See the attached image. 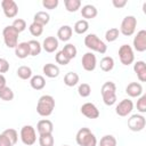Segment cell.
Masks as SVG:
<instances>
[{
    "label": "cell",
    "instance_id": "1",
    "mask_svg": "<svg viewBox=\"0 0 146 146\" xmlns=\"http://www.w3.org/2000/svg\"><path fill=\"white\" fill-rule=\"evenodd\" d=\"M55 110V99L50 95H42L36 104V113L40 116H49Z\"/></svg>",
    "mask_w": 146,
    "mask_h": 146
},
{
    "label": "cell",
    "instance_id": "2",
    "mask_svg": "<svg viewBox=\"0 0 146 146\" xmlns=\"http://www.w3.org/2000/svg\"><path fill=\"white\" fill-rule=\"evenodd\" d=\"M103 102L107 106H112L116 103V86L112 81H107L102 86L100 89Z\"/></svg>",
    "mask_w": 146,
    "mask_h": 146
},
{
    "label": "cell",
    "instance_id": "3",
    "mask_svg": "<svg viewBox=\"0 0 146 146\" xmlns=\"http://www.w3.org/2000/svg\"><path fill=\"white\" fill-rule=\"evenodd\" d=\"M75 141L79 146H96L97 138L89 128H81L75 136Z\"/></svg>",
    "mask_w": 146,
    "mask_h": 146
},
{
    "label": "cell",
    "instance_id": "4",
    "mask_svg": "<svg viewBox=\"0 0 146 146\" xmlns=\"http://www.w3.org/2000/svg\"><path fill=\"white\" fill-rule=\"evenodd\" d=\"M84 46L88 49H90L91 51H96V52H99V54H105L106 50H107L106 43L103 40H100L94 33L87 34L84 36Z\"/></svg>",
    "mask_w": 146,
    "mask_h": 146
},
{
    "label": "cell",
    "instance_id": "5",
    "mask_svg": "<svg viewBox=\"0 0 146 146\" xmlns=\"http://www.w3.org/2000/svg\"><path fill=\"white\" fill-rule=\"evenodd\" d=\"M136 27H137V18L135 16H132V15H129V16H125L122 19L119 31L124 36H130V35H132L135 33Z\"/></svg>",
    "mask_w": 146,
    "mask_h": 146
},
{
    "label": "cell",
    "instance_id": "6",
    "mask_svg": "<svg viewBox=\"0 0 146 146\" xmlns=\"http://www.w3.org/2000/svg\"><path fill=\"white\" fill-rule=\"evenodd\" d=\"M18 35H19V33L11 25L6 26L2 31L3 42L8 48H14L15 49V47L18 44Z\"/></svg>",
    "mask_w": 146,
    "mask_h": 146
},
{
    "label": "cell",
    "instance_id": "7",
    "mask_svg": "<svg viewBox=\"0 0 146 146\" xmlns=\"http://www.w3.org/2000/svg\"><path fill=\"white\" fill-rule=\"evenodd\" d=\"M19 136H21V140L24 145L26 146H32L35 141H36V132H35V129L30 125V124H25L22 127L21 129V132H19Z\"/></svg>",
    "mask_w": 146,
    "mask_h": 146
},
{
    "label": "cell",
    "instance_id": "8",
    "mask_svg": "<svg viewBox=\"0 0 146 146\" xmlns=\"http://www.w3.org/2000/svg\"><path fill=\"white\" fill-rule=\"evenodd\" d=\"M119 58H120L121 64L125 66L132 64L135 60V54H133L132 47L129 44H122L119 48Z\"/></svg>",
    "mask_w": 146,
    "mask_h": 146
},
{
    "label": "cell",
    "instance_id": "9",
    "mask_svg": "<svg viewBox=\"0 0 146 146\" xmlns=\"http://www.w3.org/2000/svg\"><path fill=\"white\" fill-rule=\"evenodd\" d=\"M146 125V119L141 114H133L128 119V128L131 131H141Z\"/></svg>",
    "mask_w": 146,
    "mask_h": 146
},
{
    "label": "cell",
    "instance_id": "10",
    "mask_svg": "<svg viewBox=\"0 0 146 146\" xmlns=\"http://www.w3.org/2000/svg\"><path fill=\"white\" fill-rule=\"evenodd\" d=\"M1 8L5 16L8 18H14L18 14V6L14 0H2Z\"/></svg>",
    "mask_w": 146,
    "mask_h": 146
},
{
    "label": "cell",
    "instance_id": "11",
    "mask_svg": "<svg viewBox=\"0 0 146 146\" xmlns=\"http://www.w3.org/2000/svg\"><path fill=\"white\" fill-rule=\"evenodd\" d=\"M133 110V103L131 99L125 98L122 99L115 107V113L119 116H128Z\"/></svg>",
    "mask_w": 146,
    "mask_h": 146
},
{
    "label": "cell",
    "instance_id": "12",
    "mask_svg": "<svg viewBox=\"0 0 146 146\" xmlns=\"http://www.w3.org/2000/svg\"><path fill=\"white\" fill-rule=\"evenodd\" d=\"M132 44H133V49L138 52H144L146 50V31L145 30H140L137 32L136 36L133 38Z\"/></svg>",
    "mask_w": 146,
    "mask_h": 146
},
{
    "label": "cell",
    "instance_id": "13",
    "mask_svg": "<svg viewBox=\"0 0 146 146\" xmlns=\"http://www.w3.org/2000/svg\"><path fill=\"white\" fill-rule=\"evenodd\" d=\"M81 64L83 70H86L87 72H92L97 66V58L91 51H88L82 56Z\"/></svg>",
    "mask_w": 146,
    "mask_h": 146
},
{
    "label": "cell",
    "instance_id": "14",
    "mask_svg": "<svg viewBox=\"0 0 146 146\" xmlns=\"http://www.w3.org/2000/svg\"><path fill=\"white\" fill-rule=\"evenodd\" d=\"M80 111L88 119H98L99 117V114H100L99 113V110L97 108V106L95 104H92V103H89V102L88 103H84L81 106Z\"/></svg>",
    "mask_w": 146,
    "mask_h": 146
},
{
    "label": "cell",
    "instance_id": "15",
    "mask_svg": "<svg viewBox=\"0 0 146 146\" xmlns=\"http://www.w3.org/2000/svg\"><path fill=\"white\" fill-rule=\"evenodd\" d=\"M125 94L129 97H140L143 95V86L139 82H130L127 87H125Z\"/></svg>",
    "mask_w": 146,
    "mask_h": 146
},
{
    "label": "cell",
    "instance_id": "16",
    "mask_svg": "<svg viewBox=\"0 0 146 146\" xmlns=\"http://www.w3.org/2000/svg\"><path fill=\"white\" fill-rule=\"evenodd\" d=\"M36 130H38L39 135H49V133H52L54 124H52V122L50 120L43 119V120H40L38 122Z\"/></svg>",
    "mask_w": 146,
    "mask_h": 146
},
{
    "label": "cell",
    "instance_id": "17",
    "mask_svg": "<svg viewBox=\"0 0 146 146\" xmlns=\"http://www.w3.org/2000/svg\"><path fill=\"white\" fill-rule=\"evenodd\" d=\"M133 71L140 82L146 81V63L144 60H137L133 64Z\"/></svg>",
    "mask_w": 146,
    "mask_h": 146
},
{
    "label": "cell",
    "instance_id": "18",
    "mask_svg": "<svg viewBox=\"0 0 146 146\" xmlns=\"http://www.w3.org/2000/svg\"><path fill=\"white\" fill-rule=\"evenodd\" d=\"M42 48L47 52H54L58 48V39L55 36H47L42 42Z\"/></svg>",
    "mask_w": 146,
    "mask_h": 146
},
{
    "label": "cell",
    "instance_id": "19",
    "mask_svg": "<svg viewBox=\"0 0 146 146\" xmlns=\"http://www.w3.org/2000/svg\"><path fill=\"white\" fill-rule=\"evenodd\" d=\"M72 34H73V29L70 26V25H63L58 29L57 31V36H58V40L63 41V42H66L68 41L71 38H72Z\"/></svg>",
    "mask_w": 146,
    "mask_h": 146
},
{
    "label": "cell",
    "instance_id": "20",
    "mask_svg": "<svg viewBox=\"0 0 146 146\" xmlns=\"http://www.w3.org/2000/svg\"><path fill=\"white\" fill-rule=\"evenodd\" d=\"M42 72L43 74L47 76V78H57L59 75V67L56 65V64H51V63H48V64H44L43 67H42Z\"/></svg>",
    "mask_w": 146,
    "mask_h": 146
},
{
    "label": "cell",
    "instance_id": "21",
    "mask_svg": "<svg viewBox=\"0 0 146 146\" xmlns=\"http://www.w3.org/2000/svg\"><path fill=\"white\" fill-rule=\"evenodd\" d=\"M97 14H98V10H97V8L95 7V6H92V5H86V6H83L82 7V9H81V15H82V17L87 21V19H92V18H95L96 16H97Z\"/></svg>",
    "mask_w": 146,
    "mask_h": 146
},
{
    "label": "cell",
    "instance_id": "22",
    "mask_svg": "<svg viewBox=\"0 0 146 146\" xmlns=\"http://www.w3.org/2000/svg\"><path fill=\"white\" fill-rule=\"evenodd\" d=\"M15 55L21 59H24L27 56H30V49H29L27 42H19L15 47Z\"/></svg>",
    "mask_w": 146,
    "mask_h": 146
},
{
    "label": "cell",
    "instance_id": "23",
    "mask_svg": "<svg viewBox=\"0 0 146 146\" xmlns=\"http://www.w3.org/2000/svg\"><path fill=\"white\" fill-rule=\"evenodd\" d=\"M30 84L34 90H41L46 87V80L42 75H33L30 79Z\"/></svg>",
    "mask_w": 146,
    "mask_h": 146
},
{
    "label": "cell",
    "instance_id": "24",
    "mask_svg": "<svg viewBox=\"0 0 146 146\" xmlns=\"http://www.w3.org/2000/svg\"><path fill=\"white\" fill-rule=\"evenodd\" d=\"M49 21H50V16H49V14L46 13V11H43V10L36 11V13L34 14L33 22H35V23H38V24H40V25H42V26L47 25V24L49 23Z\"/></svg>",
    "mask_w": 146,
    "mask_h": 146
},
{
    "label": "cell",
    "instance_id": "25",
    "mask_svg": "<svg viewBox=\"0 0 146 146\" xmlns=\"http://www.w3.org/2000/svg\"><path fill=\"white\" fill-rule=\"evenodd\" d=\"M16 73H17V76L22 80H29L32 78V68L30 66H26V65L19 66L17 68Z\"/></svg>",
    "mask_w": 146,
    "mask_h": 146
},
{
    "label": "cell",
    "instance_id": "26",
    "mask_svg": "<svg viewBox=\"0 0 146 146\" xmlns=\"http://www.w3.org/2000/svg\"><path fill=\"white\" fill-rule=\"evenodd\" d=\"M100 68H102V71H104V72H110V71H112L113 70V67H114V59H113V57H111V56H105V57H103L102 59H100Z\"/></svg>",
    "mask_w": 146,
    "mask_h": 146
},
{
    "label": "cell",
    "instance_id": "27",
    "mask_svg": "<svg viewBox=\"0 0 146 146\" xmlns=\"http://www.w3.org/2000/svg\"><path fill=\"white\" fill-rule=\"evenodd\" d=\"M79 82V75L75 72H68L64 76V83L67 87H74Z\"/></svg>",
    "mask_w": 146,
    "mask_h": 146
},
{
    "label": "cell",
    "instance_id": "28",
    "mask_svg": "<svg viewBox=\"0 0 146 146\" xmlns=\"http://www.w3.org/2000/svg\"><path fill=\"white\" fill-rule=\"evenodd\" d=\"M29 44V49H30V56H38L40 55L41 50H42V46L39 41L36 40H30L27 41Z\"/></svg>",
    "mask_w": 146,
    "mask_h": 146
},
{
    "label": "cell",
    "instance_id": "29",
    "mask_svg": "<svg viewBox=\"0 0 146 146\" xmlns=\"http://www.w3.org/2000/svg\"><path fill=\"white\" fill-rule=\"evenodd\" d=\"M88 29H89V23H88V21H86V19H80V21L75 22V24H74V26H73L74 32L78 33V34H83V33H86V32L88 31Z\"/></svg>",
    "mask_w": 146,
    "mask_h": 146
},
{
    "label": "cell",
    "instance_id": "30",
    "mask_svg": "<svg viewBox=\"0 0 146 146\" xmlns=\"http://www.w3.org/2000/svg\"><path fill=\"white\" fill-rule=\"evenodd\" d=\"M62 52L71 60V59H73V58L76 56L78 49H76V47H75L73 43H67V44H65L64 48L62 49Z\"/></svg>",
    "mask_w": 146,
    "mask_h": 146
},
{
    "label": "cell",
    "instance_id": "31",
    "mask_svg": "<svg viewBox=\"0 0 146 146\" xmlns=\"http://www.w3.org/2000/svg\"><path fill=\"white\" fill-rule=\"evenodd\" d=\"M64 6L68 13H75L81 8V1L80 0H65Z\"/></svg>",
    "mask_w": 146,
    "mask_h": 146
},
{
    "label": "cell",
    "instance_id": "32",
    "mask_svg": "<svg viewBox=\"0 0 146 146\" xmlns=\"http://www.w3.org/2000/svg\"><path fill=\"white\" fill-rule=\"evenodd\" d=\"M0 99L5 102H10L14 99V91L9 87H2L0 88Z\"/></svg>",
    "mask_w": 146,
    "mask_h": 146
},
{
    "label": "cell",
    "instance_id": "33",
    "mask_svg": "<svg viewBox=\"0 0 146 146\" xmlns=\"http://www.w3.org/2000/svg\"><path fill=\"white\" fill-rule=\"evenodd\" d=\"M55 139L52 133L49 135H39V145L40 146H54Z\"/></svg>",
    "mask_w": 146,
    "mask_h": 146
},
{
    "label": "cell",
    "instance_id": "34",
    "mask_svg": "<svg viewBox=\"0 0 146 146\" xmlns=\"http://www.w3.org/2000/svg\"><path fill=\"white\" fill-rule=\"evenodd\" d=\"M119 34H120L119 29L112 27V29H110V30L106 31V33H105V40L107 42H114L119 38Z\"/></svg>",
    "mask_w": 146,
    "mask_h": 146
},
{
    "label": "cell",
    "instance_id": "35",
    "mask_svg": "<svg viewBox=\"0 0 146 146\" xmlns=\"http://www.w3.org/2000/svg\"><path fill=\"white\" fill-rule=\"evenodd\" d=\"M99 146H116V139L112 135H105L100 138Z\"/></svg>",
    "mask_w": 146,
    "mask_h": 146
},
{
    "label": "cell",
    "instance_id": "36",
    "mask_svg": "<svg viewBox=\"0 0 146 146\" xmlns=\"http://www.w3.org/2000/svg\"><path fill=\"white\" fill-rule=\"evenodd\" d=\"M29 31L33 36H40L42 34V32H43V26L38 24V23H35V22H32L30 24V26H29Z\"/></svg>",
    "mask_w": 146,
    "mask_h": 146
},
{
    "label": "cell",
    "instance_id": "37",
    "mask_svg": "<svg viewBox=\"0 0 146 146\" xmlns=\"http://www.w3.org/2000/svg\"><path fill=\"white\" fill-rule=\"evenodd\" d=\"M2 133H3V135L11 141L13 145H15V144L17 143V140H18V133H17V131H16L15 129H13V128H8V129L3 130Z\"/></svg>",
    "mask_w": 146,
    "mask_h": 146
},
{
    "label": "cell",
    "instance_id": "38",
    "mask_svg": "<svg viewBox=\"0 0 146 146\" xmlns=\"http://www.w3.org/2000/svg\"><path fill=\"white\" fill-rule=\"evenodd\" d=\"M78 94L82 97V98H86V97H89L90 94H91V87L88 84V83H81L78 88Z\"/></svg>",
    "mask_w": 146,
    "mask_h": 146
},
{
    "label": "cell",
    "instance_id": "39",
    "mask_svg": "<svg viewBox=\"0 0 146 146\" xmlns=\"http://www.w3.org/2000/svg\"><path fill=\"white\" fill-rule=\"evenodd\" d=\"M11 26H13L18 33H21V32H23V31L26 29V22H25L24 19H22V18H16V19L13 22Z\"/></svg>",
    "mask_w": 146,
    "mask_h": 146
},
{
    "label": "cell",
    "instance_id": "40",
    "mask_svg": "<svg viewBox=\"0 0 146 146\" xmlns=\"http://www.w3.org/2000/svg\"><path fill=\"white\" fill-rule=\"evenodd\" d=\"M136 106H137V111L139 113L143 114V113L146 112V95L143 94L140 97H138V100H137Z\"/></svg>",
    "mask_w": 146,
    "mask_h": 146
},
{
    "label": "cell",
    "instance_id": "41",
    "mask_svg": "<svg viewBox=\"0 0 146 146\" xmlns=\"http://www.w3.org/2000/svg\"><path fill=\"white\" fill-rule=\"evenodd\" d=\"M55 59H56V63L57 64H59V65H67L68 63H70V59L62 52V50L60 51H58L57 54H56V56H55Z\"/></svg>",
    "mask_w": 146,
    "mask_h": 146
},
{
    "label": "cell",
    "instance_id": "42",
    "mask_svg": "<svg viewBox=\"0 0 146 146\" xmlns=\"http://www.w3.org/2000/svg\"><path fill=\"white\" fill-rule=\"evenodd\" d=\"M58 0H42V6L46 9H55L58 6Z\"/></svg>",
    "mask_w": 146,
    "mask_h": 146
},
{
    "label": "cell",
    "instance_id": "43",
    "mask_svg": "<svg viewBox=\"0 0 146 146\" xmlns=\"http://www.w3.org/2000/svg\"><path fill=\"white\" fill-rule=\"evenodd\" d=\"M9 71V63L6 58L0 57V74H3Z\"/></svg>",
    "mask_w": 146,
    "mask_h": 146
},
{
    "label": "cell",
    "instance_id": "44",
    "mask_svg": "<svg viewBox=\"0 0 146 146\" xmlns=\"http://www.w3.org/2000/svg\"><path fill=\"white\" fill-rule=\"evenodd\" d=\"M0 146H14V145L3 133H0Z\"/></svg>",
    "mask_w": 146,
    "mask_h": 146
},
{
    "label": "cell",
    "instance_id": "45",
    "mask_svg": "<svg viewBox=\"0 0 146 146\" xmlns=\"http://www.w3.org/2000/svg\"><path fill=\"white\" fill-rule=\"evenodd\" d=\"M112 3H113V6L115 7V8H123L127 3H128V1L127 0H113L112 1Z\"/></svg>",
    "mask_w": 146,
    "mask_h": 146
},
{
    "label": "cell",
    "instance_id": "46",
    "mask_svg": "<svg viewBox=\"0 0 146 146\" xmlns=\"http://www.w3.org/2000/svg\"><path fill=\"white\" fill-rule=\"evenodd\" d=\"M6 83H7V80H6L5 75L3 74H0V88L6 87Z\"/></svg>",
    "mask_w": 146,
    "mask_h": 146
},
{
    "label": "cell",
    "instance_id": "47",
    "mask_svg": "<svg viewBox=\"0 0 146 146\" xmlns=\"http://www.w3.org/2000/svg\"><path fill=\"white\" fill-rule=\"evenodd\" d=\"M62 146H68V145H62Z\"/></svg>",
    "mask_w": 146,
    "mask_h": 146
}]
</instances>
